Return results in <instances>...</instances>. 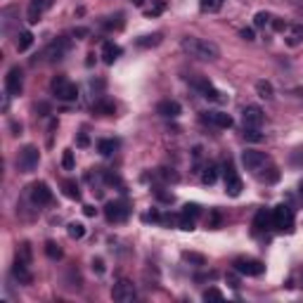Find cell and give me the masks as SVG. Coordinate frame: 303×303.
<instances>
[{
    "label": "cell",
    "mask_w": 303,
    "mask_h": 303,
    "mask_svg": "<svg viewBox=\"0 0 303 303\" xmlns=\"http://www.w3.org/2000/svg\"><path fill=\"white\" fill-rule=\"evenodd\" d=\"M235 270L239 272V275H246V277H258V275H263V270L266 266L261 263V261H256V258H235Z\"/></svg>",
    "instance_id": "52a82bcc"
},
{
    "label": "cell",
    "mask_w": 303,
    "mask_h": 303,
    "mask_svg": "<svg viewBox=\"0 0 303 303\" xmlns=\"http://www.w3.org/2000/svg\"><path fill=\"white\" fill-rule=\"evenodd\" d=\"M62 166H64V170H73V166H76V159H73L71 149H67V152H64V157H62Z\"/></svg>",
    "instance_id": "d6a6232c"
},
{
    "label": "cell",
    "mask_w": 303,
    "mask_h": 303,
    "mask_svg": "<svg viewBox=\"0 0 303 303\" xmlns=\"http://www.w3.org/2000/svg\"><path fill=\"white\" fill-rule=\"evenodd\" d=\"M67 232H69L71 239H81V237H85V225L83 223H69Z\"/></svg>",
    "instance_id": "d4e9b609"
},
{
    "label": "cell",
    "mask_w": 303,
    "mask_h": 303,
    "mask_svg": "<svg viewBox=\"0 0 303 303\" xmlns=\"http://www.w3.org/2000/svg\"><path fill=\"white\" fill-rule=\"evenodd\" d=\"M202 121L211 123V126H216V128H230L232 116L225 114V111H204V114H202Z\"/></svg>",
    "instance_id": "7c38bea8"
},
{
    "label": "cell",
    "mask_w": 303,
    "mask_h": 303,
    "mask_svg": "<svg viewBox=\"0 0 303 303\" xmlns=\"http://www.w3.org/2000/svg\"><path fill=\"white\" fill-rule=\"evenodd\" d=\"M182 50L194 57V60H202V62H213L220 57V50L213 40H206V38H197V36H185L182 38Z\"/></svg>",
    "instance_id": "6da1fadb"
},
{
    "label": "cell",
    "mask_w": 303,
    "mask_h": 303,
    "mask_svg": "<svg viewBox=\"0 0 303 303\" xmlns=\"http://www.w3.org/2000/svg\"><path fill=\"white\" fill-rule=\"evenodd\" d=\"M73 36H78V38L88 36V29H76V31H73Z\"/></svg>",
    "instance_id": "bcb514c9"
},
{
    "label": "cell",
    "mask_w": 303,
    "mask_h": 303,
    "mask_svg": "<svg viewBox=\"0 0 303 303\" xmlns=\"http://www.w3.org/2000/svg\"><path fill=\"white\" fill-rule=\"evenodd\" d=\"M270 220H272V216L268 213L266 208H261V211L256 213V218H254V228H256V232L268 230V228H270Z\"/></svg>",
    "instance_id": "ffe728a7"
},
{
    "label": "cell",
    "mask_w": 303,
    "mask_h": 303,
    "mask_svg": "<svg viewBox=\"0 0 303 303\" xmlns=\"http://www.w3.org/2000/svg\"><path fill=\"white\" fill-rule=\"evenodd\" d=\"M242 164L246 166V170H251L256 175H261V170H266L268 166V157L263 152H256V149H246L242 152Z\"/></svg>",
    "instance_id": "8992f818"
},
{
    "label": "cell",
    "mask_w": 303,
    "mask_h": 303,
    "mask_svg": "<svg viewBox=\"0 0 303 303\" xmlns=\"http://www.w3.org/2000/svg\"><path fill=\"white\" fill-rule=\"evenodd\" d=\"M242 121H244V128H261L263 121H266V114H263L261 107L249 104V107H244V111H242Z\"/></svg>",
    "instance_id": "ba28073f"
},
{
    "label": "cell",
    "mask_w": 303,
    "mask_h": 303,
    "mask_svg": "<svg viewBox=\"0 0 303 303\" xmlns=\"http://www.w3.org/2000/svg\"><path fill=\"white\" fill-rule=\"evenodd\" d=\"M31 199L36 202L38 206L52 204V190L48 187V182H36V185L31 187Z\"/></svg>",
    "instance_id": "4fadbf2b"
},
{
    "label": "cell",
    "mask_w": 303,
    "mask_h": 303,
    "mask_svg": "<svg viewBox=\"0 0 303 303\" xmlns=\"http://www.w3.org/2000/svg\"><path fill=\"white\" fill-rule=\"evenodd\" d=\"M199 7L202 12H218L223 7V0H199Z\"/></svg>",
    "instance_id": "cb8c5ba5"
},
{
    "label": "cell",
    "mask_w": 303,
    "mask_h": 303,
    "mask_svg": "<svg viewBox=\"0 0 303 303\" xmlns=\"http://www.w3.org/2000/svg\"><path fill=\"white\" fill-rule=\"evenodd\" d=\"M116 147H119L116 140H100V142H97V152H100L102 157H111V154L116 152Z\"/></svg>",
    "instance_id": "7402d4cb"
},
{
    "label": "cell",
    "mask_w": 303,
    "mask_h": 303,
    "mask_svg": "<svg viewBox=\"0 0 303 303\" xmlns=\"http://www.w3.org/2000/svg\"><path fill=\"white\" fill-rule=\"evenodd\" d=\"M194 85H197V90H199L202 95L206 97V100H213V102H225L223 93H220V90H216V88L208 83L206 78H199V81H194Z\"/></svg>",
    "instance_id": "2e32d148"
},
{
    "label": "cell",
    "mask_w": 303,
    "mask_h": 303,
    "mask_svg": "<svg viewBox=\"0 0 303 303\" xmlns=\"http://www.w3.org/2000/svg\"><path fill=\"white\" fill-rule=\"evenodd\" d=\"M111 299H114L116 303H133L135 299H137V289H135V284L131 282V279H121V282L114 284Z\"/></svg>",
    "instance_id": "5b68a950"
},
{
    "label": "cell",
    "mask_w": 303,
    "mask_h": 303,
    "mask_svg": "<svg viewBox=\"0 0 303 303\" xmlns=\"http://www.w3.org/2000/svg\"><path fill=\"white\" fill-rule=\"evenodd\" d=\"M244 137H246V140H251V142L263 140V135L258 133V128H244Z\"/></svg>",
    "instance_id": "8d00e7d4"
},
{
    "label": "cell",
    "mask_w": 303,
    "mask_h": 303,
    "mask_svg": "<svg viewBox=\"0 0 303 303\" xmlns=\"http://www.w3.org/2000/svg\"><path fill=\"white\" fill-rule=\"evenodd\" d=\"M17 258H19V261H24V263H29V266H31V246H29V244H22V246H19V249H17Z\"/></svg>",
    "instance_id": "4dcf8cb0"
},
{
    "label": "cell",
    "mask_w": 303,
    "mask_h": 303,
    "mask_svg": "<svg viewBox=\"0 0 303 303\" xmlns=\"http://www.w3.org/2000/svg\"><path fill=\"white\" fill-rule=\"evenodd\" d=\"M119 57H121V48L116 43H104L102 45V62L104 64H114Z\"/></svg>",
    "instance_id": "d6986e66"
},
{
    "label": "cell",
    "mask_w": 303,
    "mask_h": 303,
    "mask_svg": "<svg viewBox=\"0 0 303 303\" xmlns=\"http://www.w3.org/2000/svg\"><path fill=\"white\" fill-rule=\"evenodd\" d=\"M133 5L135 7H142V5H145V0H133Z\"/></svg>",
    "instance_id": "7dc6e473"
},
{
    "label": "cell",
    "mask_w": 303,
    "mask_h": 303,
    "mask_svg": "<svg viewBox=\"0 0 303 303\" xmlns=\"http://www.w3.org/2000/svg\"><path fill=\"white\" fill-rule=\"evenodd\" d=\"M299 190H301V194H303V180H301V185H299Z\"/></svg>",
    "instance_id": "c3c4849f"
},
{
    "label": "cell",
    "mask_w": 303,
    "mask_h": 303,
    "mask_svg": "<svg viewBox=\"0 0 303 303\" xmlns=\"http://www.w3.org/2000/svg\"><path fill=\"white\" fill-rule=\"evenodd\" d=\"M159 43H161V34H152V36L137 38V45H140V48H152V45H159Z\"/></svg>",
    "instance_id": "484cf974"
},
{
    "label": "cell",
    "mask_w": 303,
    "mask_h": 303,
    "mask_svg": "<svg viewBox=\"0 0 303 303\" xmlns=\"http://www.w3.org/2000/svg\"><path fill=\"white\" fill-rule=\"evenodd\" d=\"M52 5H55V0H31V5H29V22L36 24L40 19V14L48 12Z\"/></svg>",
    "instance_id": "9a60e30c"
},
{
    "label": "cell",
    "mask_w": 303,
    "mask_h": 303,
    "mask_svg": "<svg viewBox=\"0 0 303 303\" xmlns=\"http://www.w3.org/2000/svg\"><path fill=\"white\" fill-rule=\"evenodd\" d=\"M93 270H95L97 275H102L104 272V261L102 258H93Z\"/></svg>",
    "instance_id": "ab89813d"
},
{
    "label": "cell",
    "mask_w": 303,
    "mask_h": 303,
    "mask_svg": "<svg viewBox=\"0 0 303 303\" xmlns=\"http://www.w3.org/2000/svg\"><path fill=\"white\" fill-rule=\"evenodd\" d=\"M164 10H166V2H164V0H154V5L147 10V17H157V14H161Z\"/></svg>",
    "instance_id": "836d02e7"
},
{
    "label": "cell",
    "mask_w": 303,
    "mask_h": 303,
    "mask_svg": "<svg viewBox=\"0 0 303 303\" xmlns=\"http://www.w3.org/2000/svg\"><path fill=\"white\" fill-rule=\"evenodd\" d=\"M256 90H258V95L263 97V100H270V97H272V85L268 83V81H258V83H256Z\"/></svg>",
    "instance_id": "f1b7e54d"
},
{
    "label": "cell",
    "mask_w": 303,
    "mask_h": 303,
    "mask_svg": "<svg viewBox=\"0 0 303 303\" xmlns=\"http://www.w3.org/2000/svg\"><path fill=\"white\" fill-rule=\"evenodd\" d=\"M45 254L52 258V261H57V258H62V249H60V244H55V242H45Z\"/></svg>",
    "instance_id": "f546056e"
},
{
    "label": "cell",
    "mask_w": 303,
    "mask_h": 303,
    "mask_svg": "<svg viewBox=\"0 0 303 303\" xmlns=\"http://www.w3.org/2000/svg\"><path fill=\"white\" fill-rule=\"evenodd\" d=\"M38 161H40V154L34 145H26L24 149H19L17 154V168L22 173H34L38 168Z\"/></svg>",
    "instance_id": "3957f363"
},
{
    "label": "cell",
    "mask_w": 303,
    "mask_h": 303,
    "mask_svg": "<svg viewBox=\"0 0 303 303\" xmlns=\"http://www.w3.org/2000/svg\"><path fill=\"white\" fill-rule=\"evenodd\" d=\"M182 258H185V261H190V263H197V266H204V263H206V261H204V256L190 254V251H185V254H182Z\"/></svg>",
    "instance_id": "74e56055"
},
{
    "label": "cell",
    "mask_w": 303,
    "mask_h": 303,
    "mask_svg": "<svg viewBox=\"0 0 303 303\" xmlns=\"http://www.w3.org/2000/svg\"><path fill=\"white\" fill-rule=\"evenodd\" d=\"M220 225V216H218V211H213L211 213V228H218Z\"/></svg>",
    "instance_id": "b9f144b4"
},
{
    "label": "cell",
    "mask_w": 303,
    "mask_h": 303,
    "mask_svg": "<svg viewBox=\"0 0 303 303\" xmlns=\"http://www.w3.org/2000/svg\"><path fill=\"white\" fill-rule=\"evenodd\" d=\"M22 88H24V73L19 67H12L5 76V90H7V95H19Z\"/></svg>",
    "instance_id": "30bf717a"
},
{
    "label": "cell",
    "mask_w": 303,
    "mask_h": 303,
    "mask_svg": "<svg viewBox=\"0 0 303 303\" xmlns=\"http://www.w3.org/2000/svg\"><path fill=\"white\" fill-rule=\"evenodd\" d=\"M202 296H204V301H223V291L216 289V287H208Z\"/></svg>",
    "instance_id": "1f68e13d"
},
{
    "label": "cell",
    "mask_w": 303,
    "mask_h": 303,
    "mask_svg": "<svg viewBox=\"0 0 303 303\" xmlns=\"http://www.w3.org/2000/svg\"><path fill=\"white\" fill-rule=\"evenodd\" d=\"M202 180H204V185H213V182L218 180V166L216 164H208L206 168H204V173H202Z\"/></svg>",
    "instance_id": "603a6c76"
},
{
    "label": "cell",
    "mask_w": 303,
    "mask_h": 303,
    "mask_svg": "<svg viewBox=\"0 0 303 303\" xmlns=\"http://www.w3.org/2000/svg\"><path fill=\"white\" fill-rule=\"evenodd\" d=\"M95 211H97L95 206H83V213H85V216H95Z\"/></svg>",
    "instance_id": "ee69618b"
},
{
    "label": "cell",
    "mask_w": 303,
    "mask_h": 303,
    "mask_svg": "<svg viewBox=\"0 0 303 303\" xmlns=\"http://www.w3.org/2000/svg\"><path fill=\"white\" fill-rule=\"evenodd\" d=\"M50 88H52L55 97H57V100H62V102H73V100L78 97V88H76V85H73L67 76H57V78H52Z\"/></svg>",
    "instance_id": "7a4b0ae2"
},
{
    "label": "cell",
    "mask_w": 303,
    "mask_h": 303,
    "mask_svg": "<svg viewBox=\"0 0 303 303\" xmlns=\"http://www.w3.org/2000/svg\"><path fill=\"white\" fill-rule=\"evenodd\" d=\"M95 109L100 111V114H114V111H116V107H114V102H109V100H97Z\"/></svg>",
    "instance_id": "83f0119b"
},
{
    "label": "cell",
    "mask_w": 303,
    "mask_h": 303,
    "mask_svg": "<svg viewBox=\"0 0 303 303\" xmlns=\"http://www.w3.org/2000/svg\"><path fill=\"white\" fill-rule=\"evenodd\" d=\"M225 192L230 197L242 194V178L237 175V170L232 168V164H225Z\"/></svg>",
    "instance_id": "8fae6325"
},
{
    "label": "cell",
    "mask_w": 303,
    "mask_h": 303,
    "mask_svg": "<svg viewBox=\"0 0 303 303\" xmlns=\"http://www.w3.org/2000/svg\"><path fill=\"white\" fill-rule=\"evenodd\" d=\"M128 213H131V208H128L126 202H109L104 206V216H107L109 223H123L128 218Z\"/></svg>",
    "instance_id": "9c48e42d"
},
{
    "label": "cell",
    "mask_w": 303,
    "mask_h": 303,
    "mask_svg": "<svg viewBox=\"0 0 303 303\" xmlns=\"http://www.w3.org/2000/svg\"><path fill=\"white\" fill-rule=\"evenodd\" d=\"M228 282H230V287H235V289L239 287V279L235 277V275H230V277H228Z\"/></svg>",
    "instance_id": "f6af8a7d"
},
{
    "label": "cell",
    "mask_w": 303,
    "mask_h": 303,
    "mask_svg": "<svg viewBox=\"0 0 303 303\" xmlns=\"http://www.w3.org/2000/svg\"><path fill=\"white\" fill-rule=\"evenodd\" d=\"M242 38H246V40H254V29H242Z\"/></svg>",
    "instance_id": "7bdbcfd3"
},
{
    "label": "cell",
    "mask_w": 303,
    "mask_h": 303,
    "mask_svg": "<svg viewBox=\"0 0 303 303\" xmlns=\"http://www.w3.org/2000/svg\"><path fill=\"white\" fill-rule=\"evenodd\" d=\"M31 45H34V34L31 31H19V36H17V50L26 52Z\"/></svg>",
    "instance_id": "44dd1931"
},
{
    "label": "cell",
    "mask_w": 303,
    "mask_h": 303,
    "mask_svg": "<svg viewBox=\"0 0 303 303\" xmlns=\"http://www.w3.org/2000/svg\"><path fill=\"white\" fill-rule=\"evenodd\" d=\"M182 213L190 216V218H197V216L202 213V208H199V204H185V206H182Z\"/></svg>",
    "instance_id": "d590c367"
},
{
    "label": "cell",
    "mask_w": 303,
    "mask_h": 303,
    "mask_svg": "<svg viewBox=\"0 0 303 303\" xmlns=\"http://www.w3.org/2000/svg\"><path fill=\"white\" fill-rule=\"evenodd\" d=\"M180 230L185 232H192L194 230V218H190V216H185V213H180Z\"/></svg>",
    "instance_id": "e575fe53"
},
{
    "label": "cell",
    "mask_w": 303,
    "mask_h": 303,
    "mask_svg": "<svg viewBox=\"0 0 303 303\" xmlns=\"http://www.w3.org/2000/svg\"><path fill=\"white\" fill-rule=\"evenodd\" d=\"M62 187H64V194H67V197H71V199H81L78 185H76L73 180H64V185H62Z\"/></svg>",
    "instance_id": "4316f807"
},
{
    "label": "cell",
    "mask_w": 303,
    "mask_h": 303,
    "mask_svg": "<svg viewBox=\"0 0 303 303\" xmlns=\"http://www.w3.org/2000/svg\"><path fill=\"white\" fill-rule=\"evenodd\" d=\"M12 277L19 282V284H31V272H29V263H24V261H14L12 266Z\"/></svg>",
    "instance_id": "ac0fdd59"
},
{
    "label": "cell",
    "mask_w": 303,
    "mask_h": 303,
    "mask_svg": "<svg viewBox=\"0 0 303 303\" xmlns=\"http://www.w3.org/2000/svg\"><path fill=\"white\" fill-rule=\"evenodd\" d=\"M272 225L279 232H291L294 230V208L287 206V204L275 206V211H272Z\"/></svg>",
    "instance_id": "277c9868"
},
{
    "label": "cell",
    "mask_w": 303,
    "mask_h": 303,
    "mask_svg": "<svg viewBox=\"0 0 303 303\" xmlns=\"http://www.w3.org/2000/svg\"><path fill=\"white\" fill-rule=\"evenodd\" d=\"M76 145H78V147H88V145H90V137H88L85 133H78V137H76Z\"/></svg>",
    "instance_id": "60d3db41"
},
{
    "label": "cell",
    "mask_w": 303,
    "mask_h": 303,
    "mask_svg": "<svg viewBox=\"0 0 303 303\" xmlns=\"http://www.w3.org/2000/svg\"><path fill=\"white\" fill-rule=\"evenodd\" d=\"M67 50H69V40L57 38V40H52L48 48H45V57H48L50 62H57V60H62V57L67 55Z\"/></svg>",
    "instance_id": "5bb4252c"
},
{
    "label": "cell",
    "mask_w": 303,
    "mask_h": 303,
    "mask_svg": "<svg viewBox=\"0 0 303 303\" xmlns=\"http://www.w3.org/2000/svg\"><path fill=\"white\" fill-rule=\"evenodd\" d=\"M266 24H270V14H268V12H258L254 17V26H266Z\"/></svg>",
    "instance_id": "f35d334b"
},
{
    "label": "cell",
    "mask_w": 303,
    "mask_h": 303,
    "mask_svg": "<svg viewBox=\"0 0 303 303\" xmlns=\"http://www.w3.org/2000/svg\"><path fill=\"white\" fill-rule=\"evenodd\" d=\"M157 111L161 116H166V119H175V116H180V104L175 102V100H164V102H159L157 104Z\"/></svg>",
    "instance_id": "e0dca14e"
}]
</instances>
